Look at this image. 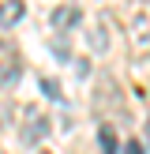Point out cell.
Returning a JSON list of instances; mask_svg holds the SVG:
<instances>
[{"label":"cell","mask_w":150,"mask_h":154,"mask_svg":"<svg viewBox=\"0 0 150 154\" xmlns=\"http://www.w3.org/2000/svg\"><path fill=\"white\" fill-rule=\"evenodd\" d=\"M22 15H26V4L22 0H0V26L11 30L15 23H22Z\"/></svg>","instance_id":"4"},{"label":"cell","mask_w":150,"mask_h":154,"mask_svg":"<svg viewBox=\"0 0 150 154\" xmlns=\"http://www.w3.org/2000/svg\"><path fill=\"white\" fill-rule=\"evenodd\" d=\"M71 64H75V75H79V79H86V75H90V60H82V57H75Z\"/></svg>","instance_id":"9"},{"label":"cell","mask_w":150,"mask_h":154,"mask_svg":"<svg viewBox=\"0 0 150 154\" xmlns=\"http://www.w3.org/2000/svg\"><path fill=\"white\" fill-rule=\"evenodd\" d=\"M124 154H146V150H142L139 139H128V143H124Z\"/></svg>","instance_id":"10"},{"label":"cell","mask_w":150,"mask_h":154,"mask_svg":"<svg viewBox=\"0 0 150 154\" xmlns=\"http://www.w3.org/2000/svg\"><path fill=\"white\" fill-rule=\"evenodd\" d=\"M22 143H30V147H38V143L45 139V135H49V117H41V109H38V105H26V109H22Z\"/></svg>","instance_id":"2"},{"label":"cell","mask_w":150,"mask_h":154,"mask_svg":"<svg viewBox=\"0 0 150 154\" xmlns=\"http://www.w3.org/2000/svg\"><path fill=\"white\" fill-rule=\"evenodd\" d=\"M41 154H49V150H41Z\"/></svg>","instance_id":"12"},{"label":"cell","mask_w":150,"mask_h":154,"mask_svg":"<svg viewBox=\"0 0 150 154\" xmlns=\"http://www.w3.org/2000/svg\"><path fill=\"white\" fill-rule=\"evenodd\" d=\"M105 23H109V19L101 15V19H98V26L86 30V42H90V49H94V53H105V49H109V30H105Z\"/></svg>","instance_id":"5"},{"label":"cell","mask_w":150,"mask_h":154,"mask_svg":"<svg viewBox=\"0 0 150 154\" xmlns=\"http://www.w3.org/2000/svg\"><path fill=\"white\" fill-rule=\"evenodd\" d=\"M98 147H101V154H120L116 150V132H112V128H98Z\"/></svg>","instance_id":"6"},{"label":"cell","mask_w":150,"mask_h":154,"mask_svg":"<svg viewBox=\"0 0 150 154\" xmlns=\"http://www.w3.org/2000/svg\"><path fill=\"white\" fill-rule=\"evenodd\" d=\"M49 23H52V30H56V34H68V30H75V26L82 23V8H75V4H60V8H52Z\"/></svg>","instance_id":"3"},{"label":"cell","mask_w":150,"mask_h":154,"mask_svg":"<svg viewBox=\"0 0 150 154\" xmlns=\"http://www.w3.org/2000/svg\"><path fill=\"white\" fill-rule=\"evenodd\" d=\"M41 94H45V98H52V102H60V98H64V90H60V83H56V79H45V75H41Z\"/></svg>","instance_id":"7"},{"label":"cell","mask_w":150,"mask_h":154,"mask_svg":"<svg viewBox=\"0 0 150 154\" xmlns=\"http://www.w3.org/2000/svg\"><path fill=\"white\" fill-rule=\"evenodd\" d=\"M146 139H150V120H146Z\"/></svg>","instance_id":"11"},{"label":"cell","mask_w":150,"mask_h":154,"mask_svg":"<svg viewBox=\"0 0 150 154\" xmlns=\"http://www.w3.org/2000/svg\"><path fill=\"white\" fill-rule=\"evenodd\" d=\"M131 49L135 53H150V4L142 0V4H135L131 11Z\"/></svg>","instance_id":"1"},{"label":"cell","mask_w":150,"mask_h":154,"mask_svg":"<svg viewBox=\"0 0 150 154\" xmlns=\"http://www.w3.org/2000/svg\"><path fill=\"white\" fill-rule=\"evenodd\" d=\"M49 49L56 53L60 60H75V57H71V49H68V42H64V34H56V38H52V42H49Z\"/></svg>","instance_id":"8"}]
</instances>
